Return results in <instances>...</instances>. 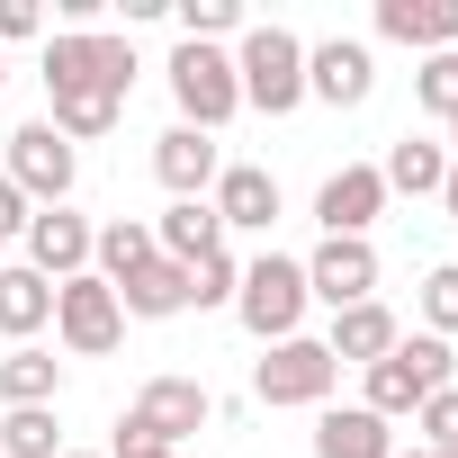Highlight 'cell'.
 Instances as JSON below:
<instances>
[{
  "mask_svg": "<svg viewBox=\"0 0 458 458\" xmlns=\"http://www.w3.org/2000/svg\"><path fill=\"white\" fill-rule=\"evenodd\" d=\"M234 81H243V108L288 117V108H306V46H297L288 28H243V46H234Z\"/></svg>",
  "mask_w": 458,
  "mask_h": 458,
  "instance_id": "obj_1",
  "label": "cell"
},
{
  "mask_svg": "<svg viewBox=\"0 0 458 458\" xmlns=\"http://www.w3.org/2000/svg\"><path fill=\"white\" fill-rule=\"evenodd\" d=\"M198 422H216V395H207L198 377H153V386L126 404L117 449H171V458H180V440H189ZM117 449H108V458H117Z\"/></svg>",
  "mask_w": 458,
  "mask_h": 458,
  "instance_id": "obj_2",
  "label": "cell"
},
{
  "mask_svg": "<svg viewBox=\"0 0 458 458\" xmlns=\"http://www.w3.org/2000/svg\"><path fill=\"white\" fill-rule=\"evenodd\" d=\"M306 261H288V252H261L252 270H243V288H234V315H243V333L252 342H297V324H306Z\"/></svg>",
  "mask_w": 458,
  "mask_h": 458,
  "instance_id": "obj_3",
  "label": "cell"
},
{
  "mask_svg": "<svg viewBox=\"0 0 458 458\" xmlns=\"http://www.w3.org/2000/svg\"><path fill=\"white\" fill-rule=\"evenodd\" d=\"M440 386H449V342H440V333H413V342H395V351L369 369V395H360V404H369L377 422H404V413H413L422 395H440Z\"/></svg>",
  "mask_w": 458,
  "mask_h": 458,
  "instance_id": "obj_4",
  "label": "cell"
},
{
  "mask_svg": "<svg viewBox=\"0 0 458 458\" xmlns=\"http://www.w3.org/2000/svg\"><path fill=\"white\" fill-rule=\"evenodd\" d=\"M171 99H180V126L216 135L225 117L243 108V81H234V55H225V46H171Z\"/></svg>",
  "mask_w": 458,
  "mask_h": 458,
  "instance_id": "obj_5",
  "label": "cell"
},
{
  "mask_svg": "<svg viewBox=\"0 0 458 458\" xmlns=\"http://www.w3.org/2000/svg\"><path fill=\"white\" fill-rule=\"evenodd\" d=\"M55 333H64V351H81V360H108V351L126 342V306H117V288H108L99 270L64 279V288H55Z\"/></svg>",
  "mask_w": 458,
  "mask_h": 458,
  "instance_id": "obj_6",
  "label": "cell"
},
{
  "mask_svg": "<svg viewBox=\"0 0 458 458\" xmlns=\"http://www.w3.org/2000/svg\"><path fill=\"white\" fill-rule=\"evenodd\" d=\"M10 180H19V198H28V207H64V198H72V180H81V153L37 117V126H19V135H10Z\"/></svg>",
  "mask_w": 458,
  "mask_h": 458,
  "instance_id": "obj_7",
  "label": "cell"
},
{
  "mask_svg": "<svg viewBox=\"0 0 458 458\" xmlns=\"http://www.w3.org/2000/svg\"><path fill=\"white\" fill-rule=\"evenodd\" d=\"M333 377H342V369H333V351L297 333V342H270V360L252 369V395H261V404H324V395H333Z\"/></svg>",
  "mask_w": 458,
  "mask_h": 458,
  "instance_id": "obj_8",
  "label": "cell"
},
{
  "mask_svg": "<svg viewBox=\"0 0 458 458\" xmlns=\"http://www.w3.org/2000/svg\"><path fill=\"white\" fill-rule=\"evenodd\" d=\"M19 243H28V270L64 288V279H81V270H90V243H99V225H90V216H72V207H37Z\"/></svg>",
  "mask_w": 458,
  "mask_h": 458,
  "instance_id": "obj_9",
  "label": "cell"
},
{
  "mask_svg": "<svg viewBox=\"0 0 458 458\" xmlns=\"http://www.w3.org/2000/svg\"><path fill=\"white\" fill-rule=\"evenodd\" d=\"M306 297L333 306V315H342V306H369V297H377V252L351 243V234H324L315 261H306Z\"/></svg>",
  "mask_w": 458,
  "mask_h": 458,
  "instance_id": "obj_10",
  "label": "cell"
},
{
  "mask_svg": "<svg viewBox=\"0 0 458 458\" xmlns=\"http://www.w3.org/2000/svg\"><path fill=\"white\" fill-rule=\"evenodd\" d=\"M377 90V55L360 46V37H324V46H306V99H324V108H360Z\"/></svg>",
  "mask_w": 458,
  "mask_h": 458,
  "instance_id": "obj_11",
  "label": "cell"
},
{
  "mask_svg": "<svg viewBox=\"0 0 458 458\" xmlns=\"http://www.w3.org/2000/svg\"><path fill=\"white\" fill-rule=\"evenodd\" d=\"M315 216H324V234L369 243V225L386 216V180H377V162H342V171L315 189Z\"/></svg>",
  "mask_w": 458,
  "mask_h": 458,
  "instance_id": "obj_12",
  "label": "cell"
},
{
  "mask_svg": "<svg viewBox=\"0 0 458 458\" xmlns=\"http://www.w3.org/2000/svg\"><path fill=\"white\" fill-rule=\"evenodd\" d=\"M207 207H216L225 234H270V225H279V180L261 162H225L216 189H207Z\"/></svg>",
  "mask_w": 458,
  "mask_h": 458,
  "instance_id": "obj_13",
  "label": "cell"
},
{
  "mask_svg": "<svg viewBox=\"0 0 458 458\" xmlns=\"http://www.w3.org/2000/svg\"><path fill=\"white\" fill-rule=\"evenodd\" d=\"M153 171H162V189H171V198H207V189H216V171H225V153H216V135L171 126V135L153 144Z\"/></svg>",
  "mask_w": 458,
  "mask_h": 458,
  "instance_id": "obj_14",
  "label": "cell"
},
{
  "mask_svg": "<svg viewBox=\"0 0 458 458\" xmlns=\"http://www.w3.org/2000/svg\"><path fill=\"white\" fill-rule=\"evenodd\" d=\"M315 458H395V422H377L369 404H324L315 413Z\"/></svg>",
  "mask_w": 458,
  "mask_h": 458,
  "instance_id": "obj_15",
  "label": "cell"
},
{
  "mask_svg": "<svg viewBox=\"0 0 458 458\" xmlns=\"http://www.w3.org/2000/svg\"><path fill=\"white\" fill-rule=\"evenodd\" d=\"M377 37L422 46V55H458V0H377Z\"/></svg>",
  "mask_w": 458,
  "mask_h": 458,
  "instance_id": "obj_16",
  "label": "cell"
},
{
  "mask_svg": "<svg viewBox=\"0 0 458 458\" xmlns=\"http://www.w3.org/2000/svg\"><path fill=\"white\" fill-rule=\"evenodd\" d=\"M153 252H162V261H180V270H189V261H207V252H225L216 207H207V198H171V207L153 216Z\"/></svg>",
  "mask_w": 458,
  "mask_h": 458,
  "instance_id": "obj_17",
  "label": "cell"
},
{
  "mask_svg": "<svg viewBox=\"0 0 458 458\" xmlns=\"http://www.w3.org/2000/svg\"><path fill=\"white\" fill-rule=\"evenodd\" d=\"M395 342H404V333H395V315H386L377 297H369V306H342V315H333V333H324L333 369H342V360H351V369H377Z\"/></svg>",
  "mask_w": 458,
  "mask_h": 458,
  "instance_id": "obj_18",
  "label": "cell"
},
{
  "mask_svg": "<svg viewBox=\"0 0 458 458\" xmlns=\"http://www.w3.org/2000/svg\"><path fill=\"white\" fill-rule=\"evenodd\" d=\"M46 324H55V279H37L28 261H0V333L37 342Z\"/></svg>",
  "mask_w": 458,
  "mask_h": 458,
  "instance_id": "obj_19",
  "label": "cell"
},
{
  "mask_svg": "<svg viewBox=\"0 0 458 458\" xmlns=\"http://www.w3.org/2000/svg\"><path fill=\"white\" fill-rule=\"evenodd\" d=\"M117 306H126V324H162V315H189V270L180 261H144L126 288H117Z\"/></svg>",
  "mask_w": 458,
  "mask_h": 458,
  "instance_id": "obj_20",
  "label": "cell"
},
{
  "mask_svg": "<svg viewBox=\"0 0 458 458\" xmlns=\"http://www.w3.org/2000/svg\"><path fill=\"white\" fill-rule=\"evenodd\" d=\"M55 386H64V360L55 351H37V342H10V360H0V404H55Z\"/></svg>",
  "mask_w": 458,
  "mask_h": 458,
  "instance_id": "obj_21",
  "label": "cell"
},
{
  "mask_svg": "<svg viewBox=\"0 0 458 458\" xmlns=\"http://www.w3.org/2000/svg\"><path fill=\"white\" fill-rule=\"evenodd\" d=\"M377 180H386V198H395V189H404V198H440V180H449V153H440V144H422V135H404V144H386Z\"/></svg>",
  "mask_w": 458,
  "mask_h": 458,
  "instance_id": "obj_22",
  "label": "cell"
},
{
  "mask_svg": "<svg viewBox=\"0 0 458 458\" xmlns=\"http://www.w3.org/2000/svg\"><path fill=\"white\" fill-rule=\"evenodd\" d=\"M144 261H153V225H144V216H117V225H99V243H90V270H99L108 288H126Z\"/></svg>",
  "mask_w": 458,
  "mask_h": 458,
  "instance_id": "obj_23",
  "label": "cell"
},
{
  "mask_svg": "<svg viewBox=\"0 0 458 458\" xmlns=\"http://www.w3.org/2000/svg\"><path fill=\"white\" fill-rule=\"evenodd\" d=\"M117 117H126V99H108V90H55V135L64 144H99V135H117Z\"/></svg>",
  "mask_w": 458,
  "mask_h": 458,
  "instance_id": "obj_24",
  "label": "cell"
},
{
  "mask_svg": "<svg viewBox=\"0 0 458 458\" xmlns=\"http://www.w3.org/2000/svg\"><path fill=\"white\" fill-rule=\"evenodd\" d=\"M0 458H64L55 404H19V413H0Z\"/></svg>",
  "mask_w": 458,
  "mask_h": 458,
  "instance_id": "obj_25",
  "label": "cell"
},
{
  "mask_svg": "<svg viewBox=\"0 0 458 458\" xmlns=\"http://www.w3.org/2000/svg\"><path fill=\"white\" fill-rule=\"evenodd\" d=\"M216 37H243L234 0H180V46H216Z\"/></svg>",
  "mask_w": 458,
  "mask_h": 458,
  "instance_id": "obj_26",
  "label": "cell"
},
{
  "mask_svg": "<svg viewBox=\"0 0 458 458\" xmlns=\"http://www.w3.org/2000/svg\"><path fill=\"white\" fill-rule=\"evenodd\" d=\"M413 431H422V449H431V458H458V386L422 395V404H413Z\"/></svg>",
  "mask_w": 458,
  "mask_h": 458,
  "instance_id": "obj_27",
  "label": "cell"
},
{
  "mask_svg": "<svg viewBox=\"0 0 458 458\" xmlns=\"http://www.w3.org/2000/svg\"><path fill=\"white\" fill-rule=\"evenodd\" d=\"M234 288H243V261H234V252L189 261V306H234Z\"/></svg>",
  "mask_w": 458,
  "mask_h": 458,
  "instance_id": "obj_28",
  "label": "cell"
},
{
  "mask_svg": "<svg viewBox=\"0 0 458 458\" xmlns=\"http://www.w3.org/2000/svg\"><path fill=\"white\" fill-rule=\"evenodd\" d=\"M413 99H422L440 126H449V117H458V55H422V72H413Z\"/></svg>",
  "mask_w": 458,
  "mask_h": 458,
  "instance_id": "obj_29",
  "label": "cell"
},
{
  "mask_svg": "<svg viewBox=\"0 0 458 458\" xmlns=\"http://www.w3.org/2000/svg\"><path fill=\"white\" fill-rule=\"evenodd\" d=\"M90 81H99L108 99H126V90H135V46H126V37H90Z\"/></svg>",
  "mask_w": 458,
  "mask_h": 458,
  "instance_id": "obj_30",
  "label": "cell"
},
{
  "mask_svg": "<svg viewBox=\"0 0 458 458\" xmlns=\"http://www.w3.org/2000/svg\"><path fill=\"white\" fill-rule=\"evenodd\" d=\"M422 324H431V333H440V342H449V333H458V261H440V270H431V279H422Z\"/></svg>",
  "mask_w": 458,
  "mask_h": 458,
  "instance_id": "obj_31",
  "label": "cell"
},
{
  "mask_svg": "<svg viewBox=\"0 0 458 458\" xmlns=\"http://www.w3.org/2000/svg\"><path fill=\"white\" fill-rule=\"evenodd\" d=\"M37 28H46L37 0H0V46H19V37H37Z\"/></svg>",
  "mask_w": 458,
  "mask_h": 458,
  "instance_id": "obj_32",
  "label": "cell"
},
{
  "mask_svg": "<svg viewBox=\"0 0 458 458\" xmlns=\"http://www.w3.org/2000/svg\"><path fill=\"white\" fill-rule=\"evenodd\" d=\"M28 216H37V207L19 198V180H10V171H0V243H10V234H28Z\"/></svg>",
  "mask_w": 458,
  "mask_h": 458,
  "instance_id": "obj_33",
  "label": "cell"
},
{
  "mask_svg": "<svg viewBox=\"0 0 458 458\" xmlns=\"http://www.w3.org/2000/svg\"><path fill=\"white\" fill-rule=\"evenodd\" d=\"M440 207H449V216H458V162H449V180H440Z\"/></svg>",
  "mask_w": 458,
  "mask_h": 458,
  "instance_id": "obj_34",
  "label": "cell"
},
{
  "mask_svg": "<svg viewBox=\"0 0 458 458\" xmlns=\"http://www.w3.org/2000/svg\"><path fill=\"white\" fill-rule=\"evenodd\" d=\"M117 458H171V449H117Z\"/></svg>",
  "mask_w": 458,
  "mask_h": 458,
  "instance_id": "obj_35",
  "label": "cell"
},
{
  "mask_svg": "<svg viewBox=\"0 0 458 458\" xmlns=\"http://www.w3.org/2000/svg\"><path fill=\"white\" fill-rule=\"evenodd\" d=\"M395 458H431V449H395Z\"/></svg>",
  "mask_w": 458,
  "mask_h": 458,
  "instance_id": "obj_36",
  "label": "cell"
},
{
  "mask_svg": "<svg viewBox=\"0 0 458 458\" xmlns=\"http://www.w3.org/2000/svg\"><path fill=\"white\" fill-rule=\"evenodd\" d=\"M0 90H10V64H0Z\"/></svg>",
  "mask_w": 458,
  "mask_h": 458,
  "instance_id": "obj_37",
  "label": "cell"
},
{
  "mask_svg": "<svg viewBox=\"0 0 458 458\" xmlns=\"http://www.w3.org/2000/svg\"><path fill=\"white\" fill-rule=\"evenodd\" d=\"M449 144H458V117H449Z\"/></svg>",
  "mask_w": 458,
  "mask_h": 458,
  "instance_id": "obj_38",
  "label": "cell"
},
{
  "mask_svg": "<svg viewBox=\"0 0 458 458\" xmlns=\"http://www.w3.org/2000/svg\"><path fill=\"white\" fill-rule=\"evenodd\" d=\"M64 458H90V449H64Z\"/></svg>",
  "mask_w": 458,
  "mask_h": 458,
  "instance_id": "obj_39",
  "label": "cell"
}]
</instances>
